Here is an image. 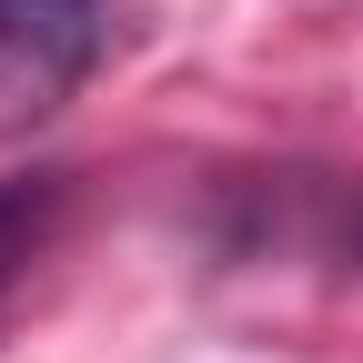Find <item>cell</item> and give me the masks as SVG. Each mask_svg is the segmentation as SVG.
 Segmentation results:
<instances>
[{
  "mask_svg": "<svg viewBox=\"0 0 363 363\" xmlns=\"http://www.w3.org/2000/svg\"><path fill=\"white\" fill-rule=\"evenodd\" d=\"M61 202H71V182H61V172H11V182H0V303H11V293H21V272L51 252Z\"/></svg>",
  "mask_w": 363,
  "mask_h": 363,
  "instance_id": "7a4b0ae2",
  "label": "cell"
},
{
  "mask_svg": "<svg viewBox=\"0 0 363 363\" xmlns=\"http://www.w3.org/2000/svg\"><path fill=\"white\" fill-rule=\"evenodd\" d=\"M101 40L111 0H0V142L51 121L101 71Z\"/></svg>",
  "mask_w": 363,
  "mask_h": 363,
  "instance_id": "6da1fadb",
  "label": "cell"
}]
</instances>
